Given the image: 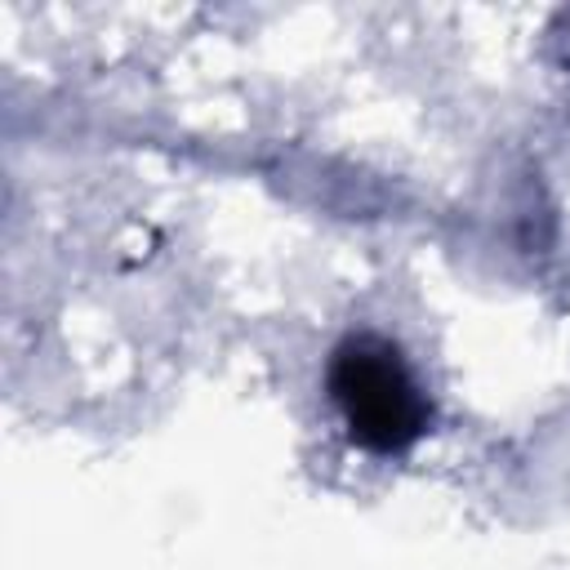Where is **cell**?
Segmentation results:
<instances>
[{
    "instance_id": "6da1fadb",
    "label": "cell",
    "mask_w": 570,
    "mask_h": 570,
    "mask_svg": "<svg viewBox=\"0 0 570 570\" xmlns=\"http://www.w3.org/2000/svg\"><path fill=\"white\" fill-rule=\"evenodd\" d=\"M330 396L356 445L396 454L428 428V396L419 392L396 343L379 334H347L330 356Z\"/></svg>"
}]
</instances>
